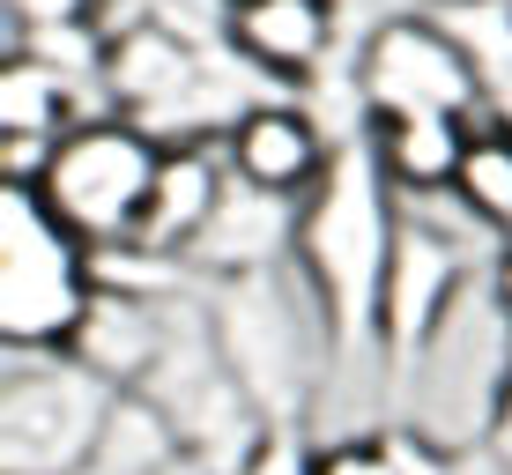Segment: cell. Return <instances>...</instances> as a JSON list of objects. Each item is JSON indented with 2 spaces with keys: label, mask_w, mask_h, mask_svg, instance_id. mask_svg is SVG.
<instances>
[{
  "label": "cell",
  "mask_w": 512,
  "mask_h": 475,
  "mask_svg": "<svg viewBox=\"0 0 512 475\" xmlns=\"http://www.w3.org/2000/svg\"><path fill=\"white\" fill-rule=\"evenodd\" d=\"M475 119L453 112H379L372 119V156H379V179L409 201H431V193H453L461 179V156H468Z\"/></svg>",
  "instance_id": "obj_10"
},
{
  "label": "cell",
  "mask_w": 512,
  "mask_h": 475,
  "mask_svg": "<svg viewBox=\"0 0 512 475\" xmlns=\"http://www.w3.org/2000/svg\"><path fill=\"white\" fill-rule=\"evenodd\" d=\"M431 15L461 38V52L475 60V75H483V90L498 97L512 82V0H438Z\"/></svg>",
  "instance_id": "obj_14"
},
{
  "label": "cell",
  "mask_w": 512,
  "mask_h": 475,
  "mask_svg": "<svg viewBox=\"0 0 512 475\" xmlns=\"http://www.w3.org/2000/svg\"><path fill=\"white\" fill-rule=\"evenodd\" d=\"M223 186H231V171L216 164L208 149H164V171H156V201H149V223H141L134 253H186L193 238H201V223L216 216Z\"/></svg>",
  "instance_id": "obj_11"
},
{
  "label": "cell",
  "mask_w": 512,
  "mask_h": 475,
  "mask_svg": "<svg viewBox=\"0 0 512 475\" xmlns=\"http://www.w3.org/2000/svg\"><path fill=\"white\" fill-rule=\"evenodd\" d=\"M490 409H498V438H505V446H512V379L498 386V401H490Z\"/></svg>",
  "instance_id": "obj_18"
},
{
  "label": "cell",
  "mask_w": 512,
  "mask_h": 475,
  "mask_svg": "<svg viewBox=\"0 0 512 475\" xmlns=\"http://www.w3.org/2000/svg\"><path fill=\"white\" fill-rule=\"evenodd\" d=\"M490 305H498L505 320H512V238H505V253L490 260Z\"/></svg>",
  "instance_id": "obj_17"
},
{
  "label": "cell",
  "mask_w": 512,
  "mask_h": 475,
  "mask_svg": "<svg viewBox=\"0 0 512 475\" xmlns=\"http://www.w3.org/2000/svg\"><path fill=\"white\" fill-rule=\"evenodd\" d=\"M386 193L394 186L379 179V156L364 142L334 156L327 179L297 201V260H305V283L342 342H364L379 327V290H386V260H394V231H401L386 216Z\"/></svg>",
  "instance_id": "obj_1"
},
{
  "label": "cell",
  "mask_w": 512,
  "mask_h": 475,
  "mask_svg": "<svg viewBox=\"0 0 512 475\" xmlns=\"http://www.w3.org/2000/svg\"><path fill=\"white\" fill-rule=\"evenodd\" d=\"M357 90H364V112H453V119H483L490 112V90L475 75V60L461 52L438 15H394V23L372 30L364 45V67H357Z\"/></svg>",
  "instance_id": "obj_5"
},
{
  "label": "cell",
  "mask_w": 512,
  "mask_h": 475,
  "mask_svg": "<svg viewBox=\"0 0 512 475\" xmlns=\"http://www.w3.org/2000/svg\"><path fill=\"white\" fill-rule=\"evenodd\" d=\"M67 104H75V90H67L60 60H45L38 45L8 52V75H0V127L60 142V134H67Z\"/></svg>",
  "instance_id": "obj_12"
},
{
  "label": "cell",
  "mask_w": 512,
  "mask_h": 475,
  "mask_svg": "<svg viewBox=\"0 0 512 475\" xmlns=\"http://www.w3.org/2000/svg\"><path fill=\"white\" fill-rule=\"evenodd\" d=\"M334 45V0H231V52L275 82H312Z\"/></svg>",
  "instance_id": "obj_9"
},
{
  "label": "cell",
  "mask_w": 512,
  "mask_h": 475,
  "mask_svg": "<svg viewBox=\"0 0 512 475\" xmlns=\"http://www.w3.org/2000/svg\"><path fill=\"white\" fill-rule=\"evenodd\" d=\"M216 334H223V357L238 364L253 401H290L297 394V379H305V305H297V290L275 268L223 275Z\"/></svg>",
  "instance_id": "obj_6"
},
{
  "label": "cell",
  "mask_w": 512,
  "mask_h": 475,
  "mask_svg": "<svg viewBox=\"0 0 512 475\" xmlns=\"http://www.w3.org/2000/svg\"><path fill=\"white\" fill-rule=\"evenodd\" d=\"M90 8L97 0H8V15L23 30H38V38H52V30H90Z\"/></svg>",
  "instance_id": "obj_15"
},
{
  "label": "cell",
  "mask_w": 512,
  "mask_h": 475,
  "mask_svg": "<svg viewBox=\"0 0 512 475\" xmlns=\"http://www.w3.org/2000/svg\"><path fill=\"white\" fill-rule=\"evenodd\" d=\"M312 475H409V461L394 446H334L312 461Z\"/></svg>",
  "instance_id": "obj_16"
},
{
  "label": "cell",
  "mask_w": 512,
  "mask_h": 475,
  "mask_svg": "<svg viewBox=\"0 0 512 475\" xmlns=\"http://www.w3.org/2000/svg\"><path fill=\"white\" fill-rule=\"evenodd\" d=\"M461 290V253L453 238L401 223L394 231V260H386V290H379V334L394 349H431L446 327V305Z\"/></svg>",
  "instance_id": "obj_7"
},
{
  "label": "cell",
  "mask_w": 512,
  "mask_h": 475,
  "mask_svg": "<svg viewBox=\"0 0 512 475\" xmlns=\"http://www.w3.org/2000/svg\"><path fill=\"white\" fill-rule=\"evenodd\" d=\"M112 386L82 357H52V349H23L8 357V475H75L97 453L104 424H112Z\"/></svg>",
  "instance_id": "obj_4"
},
{
  "label": "cell",
  "mask_w": 512,
  "mask_h": 475,
  "mask_svg": "<svg viewBox=\"0 0 512 475\" xmlns=\"http://www.w3.org/2000/svg\"><path fill=\"white\" fill-rule=\"evenodd\" d=\"M90 253L97 245L67 231L38 186H0V334H8V357L75 349L97 305Z\"/></svg>",
  "instance_id": "obj_2"
},
{
  "label": "cell",
  "mask_w": 512,
  "mask_h": 475,
  "mask_svg": "<svg viewBox=\"0 0 512 475\" xmlns=\"http://www.w3.org/2000/svg\"><path fill=\"white\" fill-rule=\"evenodd\" d=\"M453 201H461L483 231L512 238V127H505V119H475L461 179H453Z\"/></svg>",
  "instance_id": "obj_13"
},
{
  "label": "cell",
  "mask_w": 512,
  "mask_h": 475,
  "mask_svg": "<svg viewBox=\"0 0 512 475\" xmlns=\"http://www.w3.org/2000/svg\"><path fill=\"white\" fill-rule=\"evenodd\" d=\"M156 171H164V142L141 119H75L60 134V149H52L38 193L82 245L119 253L149 223Z\"/></svg>",
  "instance_id": "obj_3"
},
{
  "label": "cell",
  "mask_w": 512,
  "mask_h": 475,
  "mask_svg": "<svg viewBox=\"0 0 512 475\" xmlns=\"http://www.w3.org/2000/svg\"><path fill=\"white\" fill-rule=\"evenodd\" d=\"M490 119H505V127H512V82H505L498 97H490Z\"/></svg>",
  "instance_id": "obj_19"
},
{
  "label": "cell",
  "mask_w": 512,
  "mask_h": 475,
  "mask_svg": "<svg viewBox=\"0 0 512 475\" xmlns=\"http://www.w3.org/2000/svg\"><path fill=\"white\" fill-rule=\"evenodd\" d=\"M327 134L312 112H297V104H253V112L231 127V171L268 193H290V201H305L312 186L327 179Z\"/></svg>",
  "instance_id": "obj_8"
}]
</instances>
